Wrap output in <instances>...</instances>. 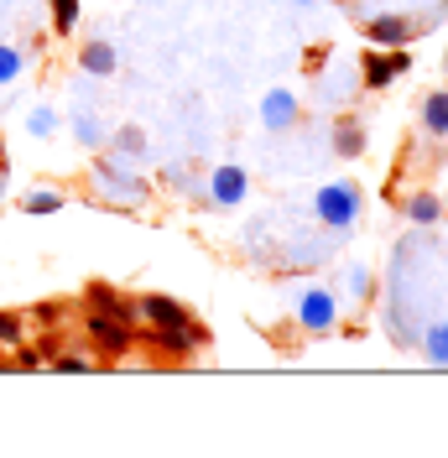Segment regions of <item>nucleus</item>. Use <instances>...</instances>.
Here are the masks:
<instances>
[{
	"instance_id": "f257e3e1",
	"label": "nucleus",
	"mask_w": 448,
	"mask_h": 458,
	"mask_svg": "<svg viewBox=\"0 0 448 458\" xmlns=\"http://www.w3.org/2000/svg\"><path fill=\"white\" fill-rule=\"evenodd\" d=\"M313 208H318V219H323L329 229H349L355 214H360V199H355V188L334 182V188H323V193L313 199Z\"/></svg>"
},
{
	"instance_id": "f03ea898",
	"label": "nucleus",
	"mask_w": 448,
	"mask_h": 458,
	"mask_svg": "<svg viewBox=\"0 0 448 458\" xmlns=\"http://www.w3.org/2000/svg\"><path fill=\"white\" fill-rule=\"evenodd\" d=\"M297 323H303L308 334H329V328L339 323V297L334 292H323V286L308 292V297L297 302Z\"/></svg>"
},
{
	"instance_id": "7ed1b4c3",
	"label": "nucleus",
	"mask_w": 448,
	"mask_h": 458,
	"mask_svg": "<svg viewBox=\"0 0 448 458\" xmlns=\"http://www.w3.org/2000/svg\"><path fill=\"white\" fill-rule=\"evenodd\" d=\"M89 334H94V344H99L105 354H125V349H131V328L110 313H89Z\"/></svg>"
},
{
	"instance_id": "20e7f679",
	"label": "nucleus",
	"mask_w": 448,
	"mask_h": 458,
	"mask_svg": "<svg viewBox=\"0 0 448 458\" xmlns=\"http://www.w3.org/2000/svg\"><path fill=\"white\" fill-rule=\"evenodd\" d=\"M141 313L151 318V323H157V328H183V334H188V328H194V318L183 313V308H177V302H172V297H146V302H141Z\"/></svg>"
},
{
	"instance_id": "39448f33",
	"label": "nucleus",
	"mask_w": 448,
	"mask_h": 458,
	"mask_svg": "<svg viewBox=\"0 0 448 458\" xmlns=\"http://www.w3.org/2000/svg\"><path fill=\"white\" fill-rule=\"evenodd\" d=\"M401 68H407V53H392V57L370 53V57H365V89H386Z\"/></svg>"
},
{
	"instance_id": "423d86ee",
	"label": "nucleus",
	"mask_w": 448,
	"mask_h": 458,
	"mask_svg": "<svg viewBox=\"0 0 448 458\" xmlns=\"http://www.w3.org/2000/svg\"><path fill=\"white\" fill-rule=\"evenodd\" d=\"M407 37H412V21H401V16H375L370 21V42L375 47H407Z\"/></svg>"
},
{
	"instance_id": "0eeeda50",
	"label": "nucleus",
	"mask_w": 448,
	"mask_h": 458,
	"mask_svg": "<svg viewBox=\"0 0 448 458\" xmlns=\"http://www.w3.org/2000/svg\"><path fill=\"white\" fill-rule=\"evenodd\" d=\"M240 199H246V172H240V167H220V172H214V203L235 208Z\"/></svg>"
},
{
	"instance_id": "6e6552de",
	"label": "nucleus",
	"mask_w": 448,
	"mask_h": 458,
	"mask_svg": "<svg viewBox=\"0 0 448 458\" xmlns=\"http://www.w3.org/2000/svg\"><path fill=\"white\" fill-rule=\"evenodd\" d=\"M266 125H271V131H287V125H292V120H297V99H292V94H287V89H277V94H266Z\"/></svg>"
},
{
	"instance_id": "1a4fd4ad",
	"label": "nucleus",
	"mask_w": 448,
	"mask_h": 458,
	"mask_svg": "<svg viewBox=\"0 0 448 458\" xmlns=\"http://www.w3.org/2000/svg\"><path fill=\"white\" fill-rule=\"evenodd\" d=\"M422 125H427L433 136H448V89H433V94L422 99Z\"/></svg>"
},
{
	"instance_id": "9d476101",
	"label": "nucleus",
	"mask_w": 448,
	"mask_h": 458,
	"mask_svg": "<svg viewBox=\"0 0 448 458\" xmlns=\"http://www.w3.org/2000/svg\"><path fill=\"white\" fill-rule=\"evenodd\" d=\"M79 63H84L89 73H115V53H110V47H105V42H89V47H84V57H79Z\"/></svg>"
},
{
	"instance_id": "9b49d317",
	"label": "nucleus",
	"mask_w": 448,
	"mask_h": 458,
	"mask_svg": "<svg viewBox=\"0 0 448 458\" xmlns=\"http://www.w3.org/2000/svg\"><path fill=\"white\" fill-rule=\"evenodd\" d=\"M334 146H339V157H360V151H365V136H360V125H339Z\"/></svg>"
},
{
	"instance_id": "f8f14e48",
	"label": "nucleus",
	"mask_w": 448,
	"mask_h": 458,
	"mask_svg": "<svg viewBox=\"0 0 448 458\" xmlns=\"http://www.w3.org/2000/svg\"><path fill=\"white\" fill-rule=\"evenodd\" d=\"M422 349H427V360H438V365H448V323H438L427 339H422Z\"/></svg>"
},
{
	"instance_id": "ddd939ff",
	"label": "nucleus",
	"mask_w": 448,
	"mask_h": 458,
	"mask_svg": "<svg viewBox=\"0 0 448 458\" xmlns=\"http://www.w3.org/2000/svg\"><path fill=\"white\" fill-rule=\"evenodd\" d=\"M407 214H412L418 225H433V219H438V199H433V193H418V199L407 203Z\"/></svg>"
},
{
	"instance_id": "4468645a",
	"label": "nucleus",
	"mask_w": 448,
	"mask_h": 458,
	"mask_svg": "<svg viewBox=\"0 0 448 458\" xmlns=\"http://www.w3.org/2000/svg\"><path fill=\"white\" fill-rule=\"evenodd\" d=\"M16 73H22V53L16 47H0V84H11Z\"/></svg>"
},
{
	"instance_id": "2eb2a0df",
	"label": "nucleus",
	"mask_w": 448,
	"mask_h": 458,
	"mask_svg": "<svg viewBox=\"0 0 448 458\" xmlns=\"http://www.w3.org/2000/svg\"><path fill=\"white\" fill-rule=\"evenodd\" d=\"M57 203H63L57 193H31V199H27V214H53Z\"/></svg>"
},
{
	"instance_id": "dca6fc26",
	"label": "nucleus",
	"mask_w": 448,
	"mask_h": 458,
	"mask_svg": "<svg viewBox=\"0 0 448 458\" xmlns=\"http://www.w3.org/2000/svg\"><path fill=\"white\" fill-rule=\"evenodd\" d=\"M53 5H57V27H63V31L79 21V0H53Z\"/></svg>"
},
{
	"instance_id": "f3484780",
	"label": "nucleus",
	"mask_w": 448,
	"mask_h": 458,
	"mask_svg": "<svg viewBox=\"0 0 448 458\" xmlns=\"http://www.w3.org/2000/svg\"><path fill=\"white\" fill-rule=\"evenodd\" d=\"M115 146H120V151H141V146H146V136H141L136 125H125V131L115 136Z\"/></svg>"
},
{
	"instance_id": "a211bd4d",
	"label": "nucleus",
	"mask_w": 448,
	"mask_h": 458,
	"mask_svg": "<svg viewBox=\"0 0 448 458\" xmlns=\"http://www.w3.org/2000/svg\"><path fill=\"white\" fill-rule=\"evenodd\" d=\"M22 339V328H16V318H5L0 313V344H16Z\"/></svg>"
},
{
	"instance_id": "6ab92c4d",
	"label": "nucleus",
	"mask_w": 448,
	"mask_h": 458,
	"mask_svg": "<svg viewBox=\"0 0 448 458\" xmlns=\"http://www.w3.org/2000/svg\"><path fill=\"white\" fill-rule=\"evenodd\" d=\"M31 131H37V136H47V131H53V110H37V114H31Z\"/></svg>"
}]
</instances>
